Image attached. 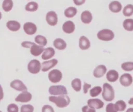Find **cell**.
<instances>
[{"instance_id":"1","label":"cell","mask_w":133,"mask_h":112,"mask_svg":"<svg viewBox=\"0 0 133 112\" xmlns=\"http://www.w3.org/2000/svg\"><path fill=\"white\" fill-rule=\"evenodd\" d=\"M48 100L55 104L59 108H64L68 106L70 103V98L68 95H52L48 97Z\"/></svg>"},{"instance_id":"2","label":"cell","mask_w":133,"mask_h":112,"mask_svg":"<svg viewBox=\"0 0 133 112\" xmlns=\"http://www.w3.org/2000/svg\"><path fill=\"white\" fill-rule=\"evenodd\" d=\"M102 97L107 102H111L115 98V91L111 85L104 83L102 86Z\"/></svg>"},{"instance_id":"3","label":"cell","mask_w":133,"mask_h":112,"mask_svg":"<svg viewBox=\"0 0 133 112\" xmlns=\"http://www.w3.org/2000/svg\"><path fill=\"white\" fill-rule=\"evenodd\" d=\"M114 37L115 34L114 32L108 28L102 29L97 34V38L103 41H110L114 38Z\"/></svg>"},{"instance_id":"4","label":"cell","mask_w":133,"mask_h":112,"mask_svg":"<svg viewBox=\"0 0 133 112\" xmlns=\"http://www.w3.org/2000/svg\"><path fill=\"white\" fill-rule=\"evenodd\" d=\"M48 92L51 95H68L66 88L63 85H51L48 89Z\"/></svg>"},{"instance_id":"5","label":"cell","mask_w":133,"mask_h":112,"mask_svg":"<svg viewBox=\"0 0 133 112\" xmlns=\"http://www.w3.org/2000/svg\"><path fill=\"white\" fill-rule=\"evenodd\" d=\"M63 77L61 71L58 69H53L51 70L48 74V78L50 82L52 83L60 82Z\"/></svg>"},{"instance_id":"6","label":"cell","mask_w":133,"mask_h":112,"mask_svg":"<svg viewBox=\"0 0 133 112\" xmlns=\"http://www.w3.org/2000/svg\"><path fill=\"white\" fill-rule=\"evenodd\" d=\"M28 70L32 74H37L41 70V63L37 59L31 60L28 65Z\"/></svg>"},{"instance_id":"7","label":"cell","mask_w":133,"mask_h":112,"mask_svg":"<svg viewBox=\"0 0 133 112\" xmlns=\"http://www.w3.org/2000/svg\"><path fill=\"white\" fill-rule=\"evenodd\" d=\"M119 82L122 86L127 87L132 84L133 78L130 73H125L119 77Z\"/></svg>"},{"instance_id":"8","label":"cell","mask_w":133,"mask_h":112,"mask_svg":"<svg viewBox=\"0 0 133 112\" xmlns=\"http://www.w3.org/2000/svg\"><path fill=\"white\" fill-rule=\"evenodd\" d=\"M87 103L89 107L95 109H99L103 108L104 104L101 99L94 98L88 99Z\"/></svg>"},{"instance_id":"9","label":"cell","mask_w":133,"mask_h":112,"mask_svg":"<svg viewBox=\"0 0 133 112\" xmlns=\"http://www.w3.org/2000/svg\"><path fill=\"white\" fill-rule=\"evenodd\" d=\"M46 21L48 25L54 26L58 23V15L54 11H48L46 15Z\"/></svg>"},{"instance_id":"10","label":"cell","mask_w":133,"mask_h":112,"mask_svg":"<svg viewBox=\"0 0 133 112\" xmlns=\"http://www.w3.org/2000/svg\"><path fill=\"white\" fill-rule=\"evenodd\" d=\"M58 62L57 59H52L48 60H46L42 63L41 70L43 72H47L50 69L56 66Z\"/></svg>"},{"instance_id":"11","label":"cell","mask_w":133,"mask_h":112,"mask_svg":"<svg viewBox=\"0 0 133 112\" xmlns=\"http://www.w3.org/2000/svg\"><path fill=\"white\" fill-rule=\"evenodd\" d=\"M107 72V68L104 65L97 66L93 71V75L95 77L99 78L103 77Z\"/></svg>"},{"instance_id":"12","label":"cell","mask_w":133,"mask_h":112,"mask_svg":"<svg viewBox=\"0 0 133 112\" xmlns=\"http://www.w3.org/2000/svg\"><path fill=\"white\" fill-rule=\"evenodd\" d=\"M32 95L31 93L25 91H23L21 93H20L16 98L15 101L16 102H22V103H26L28 102L32 99Z\"/></svg>"},{"instance_id":"13","label":"cell","mask_w":133,"mask_h":112,"mask_svg":"<svg viewBox=\"0 0 133 112\" xmlns=\"http://www.w3.org/2000/svg\"><path fill=\"white\" fill-rule=\"evenodd\" d=\"M62 29L63 32L65 34H71L75 31V25L73 21L68 20L63 23Z\"/></svg>"},{"instance_id":"14","label":"cell","mask_w":133,"mask_h":112,"mask_svg":"<svg viewBox=\"0 0 133 112\" xmlns=\"http://www.w3.org/2000/svg\"><path fill=\"white\" fill-rule=\"evenodd\" d=\"M23 30L24 32L29 35H32L37 31V26L36 25L31 22H28L24 24L23 25Z\"/></svg>"},{"instance_id":"15","label":"cell","mask_w":133,"mask_h":112,"mask_svg":"<svg viewBox=\"0 0 133 112\" xmlns=\"http://www.w3.org/2000/svg\"><path fill=\"white\" fill-rule=\"evenodd\" d=\"M10 86L17 91H25L28 88L19 79H15L11 82Z\"/></svg>"},{"instance_id":"16","label":"cell","mask_w":133,"mask_h":112,"mask_svg":"<svg viewBox=\"0 0 133 112\" xmlns=\"http://www.w3.org/2000/svg\"><path fill=\"white\" fill-rule=\"evenodd\" d=\"M78 46L82 50H87L90 47V42L88 38L85 36H81L79 38Z\"/></svg>"},{"instance_id":"17","label":"cell","mask_w":133,"mask_h":112,"mask_svg":"<svg viewBox=\"0 0 133 112\" xmlns=\"http://www.w3.org/2000/svg\"><path fill=\"white\" fill-rule=\"evenodd\" d=\"M106 78L110 83L115 82L119 78V73L115 70H110L106 73Z\"/></svg>"},{"instance_id":"18","label":"cell","mask_w":133,"mask_h":112,"mask_svg":"<svg viewBox=\"0 0 133 112\" xmlns=\"http://www.w3.org/2000/svg\"><path fill=\"white\" fill-rule=\"evenodd\" d=\"M80 18L83 23L88 24L92 21L93 17L90 11L89 10H84L81 13Z\"/></svg>"},{"instance_id":"19","label":"cell","mask_w":133,"mask_h":112,"mask_svg":"<svg viewBox=\"0 0 133 112\" xmlns=\"http://www.w3.org/2000/svg\"><path fill=\"white\" fill-rule=\"evenodd\" d=\"M55 54V49L52 47H48L44 49L42 55V59L44 60H47L51 59Z\"/></svg>"},{"instance_id":"20","label":"cell","mask_w":133,"mask_h":112,"mask_svg":"<svg viewBox=\"0 0 133 112\" xmlns=\"http://www.w3.org/2000/svg\"><path fill=\"white\" fill-rule=\"evenodd\" d=\"M109 9L113 13H118L122 9V5L119 2L113 1L109 4Z\"/></svg>"},{"instance_id":"21","label":"cell","mask_w":133,"mask_h":112,"mask_svg":"<svg viewBox=\"0 0 133 112\" xmlns=\"http://www.w3.org/2000/svg\"><path fill=\"white\" fill-rule=\"evenodd\" d=\"M53 45L56 49L62 51L66 49L67 44L63 39L58 38L54 40L53 42Z\"/></svg>"},{"instance_id":"22","label":"cell","mask_w":133,"mask_h":112,"mask_svg":"<svg viewBox=\"0 0 133 112\" xmlns=\"http://www.w3.org/2000/svg\"><path fill=\"white\" fill-rule=\"evenodd\" d=\"M44 46L37 45L35 43L30 47V53L34 56H38L40 55L44 51Z\"/></svg>"},{"instance_id":"23","label":"cell","mask_w":133,"mask_h":112,"mask_svg":"<svg viewBox=\"0 0 133 112\" xmlns=\"http://www.w3.org/2000/svg\"><path fill=\"white\" fill-rule=\"evenodd\" d=\"M6 27L9 30L12 31H17L20 29L21 25L20 23L17 21L10 20L7 22Z\"/></svg>"},{"instance_id":"24","label":"cell","mask_w":133,"mask_h":112,"mask_svg":"<svg viewBox=\"0 0 133 112\" xmlns=\"http://www.w3.org/2000/svg\"><path fill=\"white\" fill-rule=\"evenodd\" d=\"M71 85L72 89L77 92H79L82 88V81L79 78H75L72 79L71 83Z\"/></svg>"},{"instance_id":"25","label":"cell","mask_w":133,"mask_h":112,"mask_svg":"<svg viewBox=\"0 0 133 112\" xmlns=\"http://www.w3.org/2000/svg\"><path fill=\"white\" fill-rule=\"evenodd\" d=\"M77 13V9L74 7H69L64 11V15L68 18H73Z\"/></svg>"},{"instance_id":"26","label":"cell","mask_w":133,"mask_h":112,"mask_svg":"<svg viewBox=\"0 0 133 112\" xmlns=\"http://www.w3.org/2000/svg\"><path fill=\"white\" fill-rule=\"evenodd\" d=\"M123 27L125 30L128 31H133V19H125L123 22Z\"/></svg>"},{"instance_id":"27","label":"cell","mask_w":133,"mask_h":112,"mask_svg":"<svg viewBox=\"0 0 133 112\" xmlns=\"http://www.w3.org/2000/svg\"><path fill=\"white\" fill-rule=\"evenodd\" d=\"M102 91V88L100 86H96L91 88L89 90L90 96L92 98H95L99 95Z\"/></svg>"},{"instance_id":"28","label":"cell","mask_w":133,"mask_h":112,"mask_svg":"<svg viewBox=\"0 0 133 112\" xmlns=\"http://www.w3.org/2000/svg\"><path fill=\"white\" fill-rule=\"evenodd\" d=\"M114 106L116 110L117 111H124L127 107L126 102L122 100H119L117 101L115 104Z\"/></svg>"},{"instance_id":"29","label":"cell","mask_w":133,"mask_h":112,"mask_svg":"<svg viewBox=\"0 0 133 112\" xmlns=\"http://www.w3.org/2000/svg\"><path fill=\"white\" fill-rule=\"evenodd\" d=\"M123 14L125 17H129L133 14V5L131 4L126 5L123 9Z\"/></svg>"},{"instance_id":"30","label":"cell","mask_w":133,"mask_h":112,"mask_svg":"<svg viewBox=\"0 0 133 112\" xmlns=\"http://www.w3.org/2000/svg\"><path fill=\"white\" fill-rule=\"evenodd\" d=\"M38 5L35 2H30L25 6V9L27 11L34 12L38 9Z\"/></svg>"},{"instance_id":"31","label":"cell","mask_w":133,"mask_h":112,"mask_svg":"<svg viewBox=\"0 0 133 112\" xmlns=\"http://www.w3.org/2000/svg\"><path fill=\"white\" fill-rule=\"evenodd\" d=\"M13 2L12 0H4L2 3V8L5 12L10 11L13 7Z\"/></svg>"},{"instance_id":"32","label":"cell","mask_w":133,"mask_h":112,"mask_svg":"<svg viewBox=\"0 0 133 112\" xmlns=\"http://www.w3.org/2000/svg\"><path fill=\"white\" fill-rule=\"evenodd\" d=\"M34 41L36 43L43 46H46L47 43V40L46 37L40 35L35 36L34 38Z\"/></svg>"},{"instance_id":"33","label":"cell","mask_w":133,"mask_h":112,"mask_svg":"<svg viewBox=\"0 0 133 112\" xmlns=\"http://www.w3.org/2000/svg\"><path fill=\"white\" fill-rule=\"evenodd\" d=\"M121 68L123 70L126 72L133 71V61H126L121 64Z\"/></svg>"},{"instance_id":"34","label":"cell","mask_w":133,"mask_h":112,"mask_svg":"<svg viewBox=\"0 0 133 112\" xmlns=\"http://www.w3.org/2000/svg\"><path fill=\"white\" fill-rule=\"evenodd\" d=\"M34 107L32 105H23L21 107L20 112H33Z\"/></svg>"},{"instance_id":"35","label":"cell","mask_w":133,"mask_h":112,"mask_svg":"<svg viewBox=\"0 0 133 112\" xmlns=\"http://www.w3.org/2000/svg\"><path fill=\"white\" fill-rule=\"evenodd\" d=\"M7 110L8 112H18L19 108L16 104L11 103L8 105Z\"/></svg>"},{"instance_id":"36","label":"cell","mask_w":133,"mask_h":112,"mask_svg":"<svg viewBox=\"0 0 133 112\" xmlns=\"http://www.w3.org/2000/svg\"><path fill=\"white\" fill-rule=\"evenodd\" d=\"M106 112H118L115 107L114 104L113 103H108L105 107Z\"/></svg>"},{"instance_id":"37","label":"cell","mask_w":133,"mask_h":112,"mask_svg":"<svg viewBox=\"0 0 133 112\" xmlns=\"http://www.w3.org/2000/svg\"><path fill=\"white\" fill-rule=\"evenodd\" d=\"M42 112H55L53 107L49 105H45L42 109Z\"/></svg>"},{"instance_id":"38","label":"cell","mask_w":133,"mask_h":112,"mask_svg":"<svg viewBox=\"0 0 133 112\" xmlns=\"http://www.w3.org/2000/svg\"><path fill=\"white\" fill-rule=\"evenodd\" d=\"M91 85L90 84H88L86 82H84V85L83 86V93L84 94H87L88 92V90L91 88Z\"/></svg>"},{"instance_id":"39","label":"cell","mask_w":133,"mask_h":112,"mask_svg":"<svg viewBox=\"0 0 133 112\" xmlns=\"http://www.w3.org/2000/svg\"><path fill=\"white\" fill-rule=\"evenodd\" d=\"M82 112H96V109L89 107L88 105H84L82 107Z\"/></svg>"},{"instance_id":"40","label":"cell","mask_w":133,"mask_h":112,"mask_svg":"<svg viewBox=\"0 0 133 112\" xmlns=\"http://www.w3.org/2000/svg\"><path fill=\"white\" fill-rule=\"evenodd\" d=\"M34 42H31V41H23L21 43V46L25 48H30V47L34 44Z\"/></svg>"},{"instance_id":"41","label":"cell","mask_w":133,"mask_h":112,"mask_svg":"<svg viewBox=\"0 0 133 112\" xmlns=\"http://www.w3.org/2000/svg\"><path fill=\"white\" fill-rule=\"evenodd\" d=\"M74 3L76 6H81L85 3L86 0H73Z\"/></svg>"},{"instance_id":"42","label":"cell","mask_w":133,"mask_h":112,"mask_svg":"<svg viewBox=\"0 0 133 112\" xmlns=\"http://www.w3.org/2000/svg\"><path fill=\"white\" fill-rule=\"evenodd\" d=\"M4 98V92L2 86L0 85V101Z\"/></svg>"},{"instance_id":"43","label":"cell","mask_w":133,"mask_h":112,"mask_svg":"<svg viewBox=\"0 0 133 112\" xmlns=\"http://www.w3.org/2000/svg\"><path fill=\"white\" fill-rule=\"evenodd\" d=\"M128 103L129 105H133V97L129 99V100L128 101Z\"/></svg>"},{"instance_id":"44","label":"cell","mask_w":133,"mask_h":112,"mask_svg":"<svg viewBox=\"0 0 133 112\" xmlns=\"http://www.w3.org/2000/svg\"><path fill=\"white\" fill-rule=\"evenodd\" d=\"M126 112H133V108L130 107V108H128V109L126 110Z\"/></svg>"},{"instance_id":"45","label":"cell","mask_w":133,"mask_h":112,"mask_svg":"<svg viewBox=\"0 0 133 112\" xmlns=\"http://www.w3.org/2000/svg\"><path fill=\"white\" fill-rule=\"evenodd\" d=\"M2 13L1 12V11H0V20H1V19H2Z\"/></svg>"},{"instance_id":"46","label":"cell","mask_w":133,"mask_h":112,"mask_svg":"<svg viewBox=\"0 0 133 112\" xmlns=\"http://www.w3.org/2000/svg\"><path fill=\"white\" fill-rule=\"evenodd\" d=\"M0 112H2V111H1V110H0Z\"/></svg>"}]
</instances>
